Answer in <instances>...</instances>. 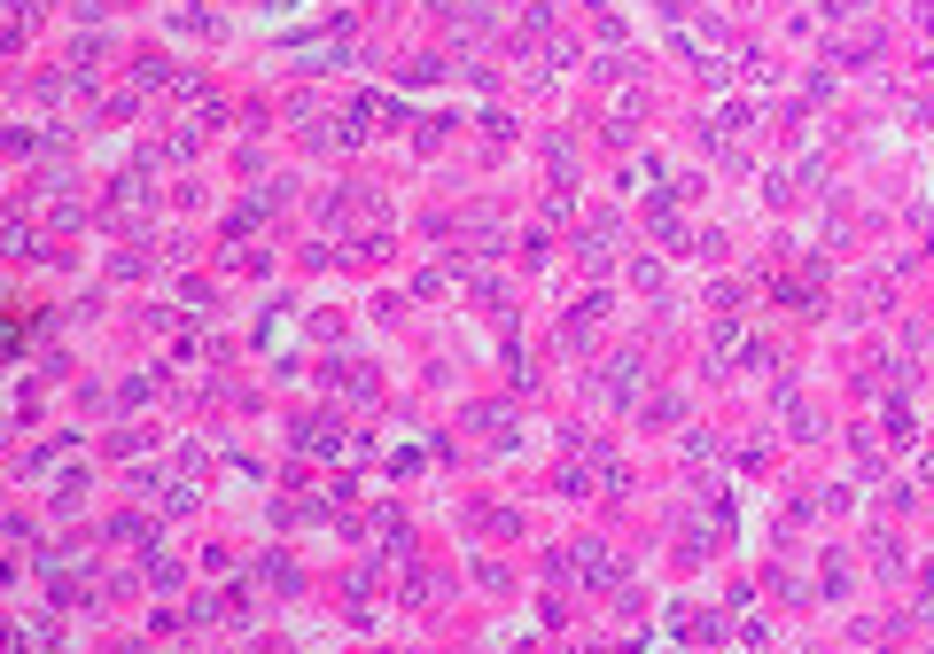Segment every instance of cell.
<instances>
[{"instance_id": "2", "label": "cell", "mask_w": 934, "mask_h": 654, "mask_svg": "<svg viewBox=\"0 0 934 654\" xmlns=\"http://www.w3.org/2000/svg\"><path fill=\"white\" fill-rule=\"evenodd\" d=\"M639 374H646L639 359H608V367H600V397H608V405H639V390H646Z\"/></svg>"}, {"instance_id": "8", "label": "cell", "mask_w": 934, "mask_h": 654, "mask_svg": "<svg viewBox=\"0 0 934 654\" xmlns=\"http://www.w3.org/2000/svg\"><path fill=\"white\" fill-rule=\"evenodd\" d=\"M919 616L934 623V568H926V577H919Z\"/></svg>"}, {"instance_id": "7", "label": "cell", "mask_w": 934, "mask_h": 654, "mask_svg": "<svg viewBox=\"0 0 934 654\" xmlns=\"http://www.w3.org/2000/svg\"><path fill=\"white\" fill-rule=\"evenodd\" d=\"M148 585H156V593H172V585H180V561H164V553H148Z\"/></svg>"}, {"instance_id": "6", "label": "cell", "mask_w": 934, "mask_h": 654, "mask_svg": "<svg viewBox=\"0 0 934 654\" xmlns=\"http://www.w3.org/2000/svg\"><path fill=\"white\" fill-rule=\"evenodd\" d=\"M266 593H296V568L281 553H266Z\"/></svg>"}, {"instance_id": "3", "label": "cell", "mask_w": 934, "mask_h": 654, "mask_svg": "<svg viewBox=\"0 0 934 654\" xmlns=\"http://www.w3.org/2000/svg\"><path fill=\"white\" fill-rule=\"evenodd\" d=\"M576 258H584V273H608V266H616V226H584Z\"/></svg>"}, {"instance_id": "4", "label": "cell", "mask_w": 934, "mask_h": 654, "mask_svg": "<svg viewBox=\"0 0 934 654\" xmlns=\"http://www.w3.org/2000/svg\"><path fill=\"white\" fill-rule=\"evenodd\" d=\"M172 94H180V110H195V117H218V94L203 87L195 70H188V78H172Z\"/></svg>"}, {"instance_id": "5", "label": "cell", "mask_w": 934, "mask_h": 654, "mask_svg": "<svg viewBox=\"0 0 934 654\" xmlns=\"http://www.w3.org/2000/svg\"><path fill=\"white\" fill-rule=\"evenodd\" d=\"M0 241H9V258H40V234H32L24 211H9V234H0Z\"/></svg>"}, {"instance_id": "9", "label": "cell", "mask_w": 934, "mask_h": 654, "mask_svg": "<svg viewBox=\"0 0 934 654\" xmlns=\"http://www.w3.org/2000/svg\"><path fill=\"white\" fill-rule=\"evenodd\" d=\"M926 483H934V460H926Z\"/></svg>"}, {"instance_id": "1", "label": "cell", "mask_w": 934, "mask_h": 654, "mask_svg": "<svg viewBox=\"0 0 934 654\" xmlns=\"http://www.w3.org/2000/svg\"><path fill=\"white\" fill-rule=\"evenodd\" d=\"M569 63H576L569 40H553V32H530V40H522V78H553V70H569Z\"/></svg>"}]
</instances>
